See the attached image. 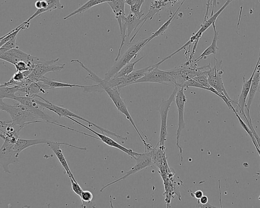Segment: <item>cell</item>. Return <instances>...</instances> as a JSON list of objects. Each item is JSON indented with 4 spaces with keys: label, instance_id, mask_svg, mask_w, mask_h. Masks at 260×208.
I'll return each mask as SVG.
<instances>
[{
    "label": "cell",
    "instance_id": "cell-1",
    "mask_svg": "<svg viewBox=\"0 0 260 208\" xmlns=\"http://www.w3.org/2000/svg\"><path fill=\"white\" fill-rule=\"evenodd\" d=\"M210 68V63L208 65L198 67L195 60L189 57L183 65L166 71L174 77L176 85H180L197 76L207 75Z\"/></svg>",
    "mask_w": 260,
    "mask_h": 208
},
{
    "label": "cell",
    "instance_id": "cell-2",
    "mask_svg": "<svg viewBox=\"0 0 260 208\" xmlns=\"http://www.w3.org/2000/svg\"><path fill=\"white\" fill-rule=\"evenodd\" d=\"M0 109L7 112L10 116L12 123L23 128L30 124L37 123L40 118L29 112L26 107L17 102L9 104L0 99Z\"/></svg>",
    "mask_w": 260,
    "mask_h": 208
},
{
    "label": "cell",
    "instance_id": "cell-3",
    "mask_svg": "<svg viewBox=\"0 0 260 208\" xmlns=\"http://www.w3.org/2000/svg\"><path fill=\"white\" fill-rule=\"evenodd\" d=\"M37 98H40L44 101L41 102L34 98V101L37 104H38L40 106L42 107L49 109V110L52 111L53 112L55 113L58 115L59 118L63 116L66 118H67L68 117H71L82 120V121L87 123L88 124L89 127H94L96 128L99 129L101 131H102V133H106L108 135L116 137L117 139L120 140L122 143H124L125 141H126L127 139V137L121 136L116 134L115 133L110 131V130L107 129H105L101 126H99L96 124L72 112L71 111H70V110L66 108L59 106L52 103L51 102L44 99L39 95L38 96Z\"/></svg>",
    "mask_w": 260,
    "mask_h": 208
},
{
    "label": "cell",
    "instance_id": "cell-4",
    "mask_svg": "<svg viewBox=\"0 0 260 208\" xmlns=\"http://www.w3.org/2000/svg\"><path fill=\"white\" fill-rule=\"evenodd\" d=\"M148 38H142L129 46L126 51L115 61L114 65L105 74L104 80H108L112 78L121 68L135 58L138 53L147 44Z\"/></svg>",
    "mask_w": 260,
    "mask_h": 208
},
{
    "label": "cell",
    "instance_id": "cell-5",
    "mask_svg": "<svg viewBox=\"0 0 260 208\" xmlns=\"http://www.w3.org/2000/svg\"><path fill=\"white\" fill-rule=\"evenodd\" d=\"M103 90L105 92L110 98L111 99L117 109L122 114H123L127 120H128L134 128L138 136L140 138L141 141L145 146V151H151L153 149V147L150 143L146 142L145 139L141 135L140 132L137 128L132 117L131 116L128 109L125 105L123 99L121 97L119 92V89L117 87H104Z\"/></svg>",
    "mask_w": 260,
    "mask_h": 208
},
{
    "label": "cell",
    "instance_id": "cell-6",
    "mask_svg": "<svg viewBox=\"0 0 260 208\" xmlns=\"http://www.w3.org/2000/svg\"><path fill=\"white\" fill-rule=\"evenodd\" d=\"M59 58L47 61L43 58L33 57V68L26 78L31 82H38L45 74L50 72L60 71L64 69L65 64L54 65Z\"/></svg>",
    "mask_w": 260,
    "mask_h": 208
},
{
    "label": "cell",
    "instance_id": "cell-7",
    "mask_svg": "<svg viewBox=\"0 0 260 208\" xmlns=\"http://www.w3.org/2000/svg\"><path fill=\"white\" fill-rule=\"evenodd\" d=\"M222 60L219 61L216 57H214L213 67H211L207 74L209 83L218 93L226 96L233 105L235 101L233 100L229 96L222 80V75L224 71L222 68Z\"/></svg>",
    "mask_w": 260,
    "mask_h": 208
},
{
    "label": "cell",
    "instance_id": "cell-8",
    "mask_svg": "<svg viewBox=\"0 0 260 208\" xmlns=\"http://www.w3.org/2000/svg\"><path fill=\"white\" fill-rule=\"evenodd\" d=\"M177 90V86L175 85L169 98L167 99L162 98L158 108V110L160 116V129L159 137V140L158 144H159V146L160 147H164L165 143L167 140L168 135L167 118L168 112L172 103L175 99Z\"/></svg>",
    "mask_w": 260,
    "mask_h": 208
},
{
    "label": "cell",
    "instance_id": "cell-9",
    "mask_svg": "<svg viewBox=\"0 0 260 208\" xmlns=\"http://www.w3.org/2000/svg\"><path fill=\"white\" fill-rule=\"evenodd\" d=\"M178 90L175 96V103L177 108L178 116V128L176 132V145L179 149V154L181 157V162H182L183 158L182 156V148L179 144V139L182 131L185 128V124L184 118V112L185 103L187 101V98L184 94V88L183 87L177 85Z\"/></svg>",
    "mask_w": 260,
    "mask_h": 208
},
{
    "label": "cell",
    "instance_id": "cell-10",
    "mask_svg": "<svg viewBox=\"0 0 260 208\" xmlns=\"http://www.w3.org/2000/svg\"><path fill=\"white\" fill-rule=\"evenodd\" d=\"M154 150L150 151H145L144 153H139L136 158L135 165L128 171L125 174L121 177L117 179L102 187L100 191L102 192L107 187L117 183L123 180L126 179L129 175L135 174V173L141 170L142 169L151 166L152 165V157L153 155Z\"/></svg>",
    "mask_w": 260,
    "mask_h": 208
},
{
    "label": "cell",
    "instance_id": "cell-11",
    "mask_svg": "<svg viewBox=\"0 0 260 208\" xmlns=\"http://www.w3.org/2000/svg\"><path fill=\"white\" fill-rule=\"evenodd\" d=\"M142 82H152L167 85H175L176 82L166 70L159 69L156 67L149 71L144 76L137 80L134 84Z\"/></svg>",
    "mask_w": 260,
    "mask_h": 208
},
{
    "label": "cell",
    "instance_id": "cell-12",
    "mask_svg": "<svg viewBox=\"0 0 260 208\" xmlns=\"http://www.w3.org/2000/svg\"><path fill=\"white\" fill-rule=\"evenodd\" d=\"M15 143L4 141L0 149V164L3 171L7 173H11L9 165L19 164V154L13 148Z\"/></svg>",
    "mask_w": 260,
    "mask_h": 208
},
{
    "label": "cell",
    "instance_id": "cell-13",
    "mask_svg": "<svg viewBox=\"0 0 260 208\" xmlns=\"http://www.w3.org/2000/svg\"><path fill=\"white\" fill-rule=\"evenodd\" d=\"M235 0H226L223 6L215 13L210 16L209 18L205 20H203L202 24L199 29L194 34H192L188 40L190 44L194 43L193 46L197 47L198 42L202 36L203 34L213 23H215V21L221 13V12L229 6V5Z\"/></svg>",
    "mask_w": 260,
    "mask_h": 208
},
{
    "label": "cell",
    "instance_id": "cell-14",
    "mask_svg": "<svg viewBox=\"0 0 260 208\" xmlns=\"http://www.w3.org/2000/svg\"><path fill=\"white\" fill-rule=\"evenodd\" d=\"M67 118H69L71 120V121L75 122L76 123L78 124V125H80L82 127L88 129L91 132L93 133L94 134H95L98 136L99 138V140H101L107 145L116 148L123 152L125 153L127 155H129L130 157H131L133 159H135L137 155L139 154L138 153L135 152L133 151L132 149L127 148L126 147H125L124 146L121 145L118 142H117L116 141L113 140L112 138L109 137V136L106 135L104 134V133H99L92 129H90L89 127L84 125V124L80 123L79 122L77 121V120H75L73 117H68Z\"/></svg>",
    "mask_w": 260,
    "mask_h": 208
},
{
    "label": "cell",
    "instance_id": "cell-15",
    "mask_svg": "<svg viewBox=\"0 0 260 208\" xmlns=\"http://www.w3.org/2000/svg\"><path fill=\"white\" fill-rule=\"evenodd\" d=\"M61 144L67 145V146H69L71 147L75 148L76 149L83 150V151H86L87 148L85 147L76 146H75L71 144H69V143H65V142L52 141H50V140L47 143V145L49 146V147L51 149V150L54 153V154L56 156L57 158L58 159V161L60 163L61 165L63 167L64 169L66 171V172L68 174V176L69 177L71 176L73 179H75L73 175V174L72 173V172L71 171V169L69 167L68 162L65 158V157L64 156V155L63 154L62 151L60 147V145Z\"/></svg>",
    "mask_w": 260,
    "mask_h": 208
},
{
    "label": "cell",
    "instance_id": "cell-16",
    "mask_svg": "<svg viewBox=\"0 0 260 208\" xmlns=\"http://www.w3.org/2000/svg\"><path fill=\"white\" fill-rule=\"evenodd\" d=\"M0 122V136L4 141H7L12 143H16L19 138L21 130L23 128L22 126L15 125L11 123Z\"/></svg>",
    "mask_w": 260,
    "mask_h": 208
},
{
    "label": "cell",
    "instance_id": "cell-17",
    "mask_svg": "<svg viewBox=\"0 0 260 208\" xmlns=\"http://www.w3.org/2000/svg\"><path fill=\"white\" fill-rule=\"evenodd\" d=\"M259 61L260 54H259L258 59L250 78L247 80H245V75H244L243 77L242 88L236 105L240 110V112L244 115L245 118H246L247 116L244 112V107H245L246 105V100L248 95L252 78L256 71V68L258 64H259Z\"/></svg>",
    "mask_w": 260,
    "mask_h": 208
},
{
    "label": "cell",
    "instance_id": "cell-18",
    "mask_svg": "<svg viewBox=\"0 0 260 208\" xmlns=\"http://www.w3.org/2000/svg\"><path fill=\"white\" fill-rule=\"evenodd\" d=\"M33 57L19 49V47L12 49L0 55V58L15 65L20 61L33 62Z\"/></svg>",
    "mask_w": 260,
    "mask_h": 208
},
{
    "label": "cell",
    "instance_id": "cell-19",
    "mask_svg": "<svg viewBox=\"0 0 260 208\" xmlns=\"http://www.w3.org/2000/svg\"><path fill=\"white\" fill-rule=\"evenodd\" d=\"M52 89L50 86L42 82H33L28 85L21 87L20 91L24 93L25 96L36 98L39 93H45V91Z\"/></svg>",
    "mask_w": 260,
    "mask_h": 208
},
{
    "label": "cell",
    "instance_id": "cell-20",
    "mask_svg": "<svg viewBox=\"0 0 260 208\" xmlns=\"http://www.w3.org/2000/svg\"><path fill=\"white\" fill-rule=\"evenodd\" d=\"M260 54V53H259ZM260 80V63L258 64L256 71L253 75L249 92L248 95V100L246 102L245 108L248 114H250V108L256 92L258 91Z\"/></svg>",
    "mask_w": 260,
    "mask_h": 208
},
{
    "label": "cell",
    "instance_id": "cell-21",
    "mask_svg": "<svg viewBox=\"0 0 260 208\" xmlns=\"http://www.w3.org/2000/svg\"><path fill=\"white\" fill-rule=\"evenodd\" d=\"M49 141L45 139H26L19 138L13 144V147L19 155L22 151L30 146L41 144H47Z\"/></svg>",
    "mask_w": 260,
    "mask_h": 208
},
{
    "label": "cell",
    "instance_id": "cell-22",
    "mask_svg": "<svg viewBox=\"0 0 260 208\" xmlns=\"http://www.w3.org/2000/svg\"><path fill=\"white\" fill-rule=\"evenodd\" d=\"M212 26L214 31L212 43L197 58L194 60L197 63L202 59H206L207 56L211 54H216L217 50L219 49L217 45L218 39V32L216 30L215 23H213Z\"/></svg>",
    "mask_w": 260,
    "mask_h": 208
},
{
    "label": "cell",
    "instance_id": "cell-23",
    "mask_svg": "<svg viewBox=\"0 0 260 208\" xmlns=\"http://www.w3.org/2000/svg\"><path fill=\"white\" fill-rule=\"evenodd\" d=\"M111 0H88L83 5L80 6L79 8L71 12L66 16L64 17L63 19L67 20L69 18L74 16L77 14H79L82 12H84L91 8L96 6L98 5L103 4L104 3H108V2L111 1Z\"/></svg>",
    "mask_w": 260,
    "mask_h": 208
},
{
    "label": "cell",
    "instance_id": "cell-24",
    "mask_svg": "<svg viewBox=\"0 0 260 208\" xmlns=\"http://www.w3.org/2000/svg\"><path fill=\"white\" fill-rule=\"evenodd\" d=\"M39 81L42 82L46 85L50 86L52 89L54 88H60V87H81L83 88L87 85H82L79 84H70L67 83H63L55 81L53 79L49 78L45 76H42L39 80Z\"/></svg>",
    "mask_w": 260,
    "mask_h": 208
},
{
    "label": "cell",
    "instance_id": "cell-25",
    "mask_svg": "<svg viewBox=\"0 0 260 208\" xmlns=\"http://www.w3.org/2000/svg\"><path fill=\"white\" fill-rule=\"evenodd\" d=\"M107 3L111 8L116 19L125 16L124 0H111Z\"/></svg>",
    "mask_w": 260,
    "mask_h": 208
},
{
    "label": "cell",
    "instance_id": "cell-26",
    "mask_svg": "<svg viewBox=\"0 0 260 208\" xmlns=\"http://www.w3.org/2000/svg\"><path fill=\"white\" fill-rule=\"evenodd\" d=\"M186 0H183L181 3V4L179 6L177 10L173 13V14L156 31L153 33L151 36L148 38L147 43H148L151 40L154 38L159 36V35H163L166 30L169 27V25L171 23L172 20L174 18L176 14L178 13L182 5L185 2Z\"/></svg>",
    "mask_w": 260,
    "mask_h": 208
},
{
    "label": "cell",
    "instance_id": "cell-27",
    "mask_svg": "<svg viewBox=\"0 0 260 208\" xmlns=\"http://www.w3.org/2000/svg\"><path fill=\"white\" fill-rule=\"evenodd\" d=\"M21 87L18 85L3 86L0 85V99H10L13 100L15 93L19 92Z\"/></svg>",
    "mask_w": 260,
    "mask_h": 208
},
{
    "label": "cell",
    "instance_id": "cell-28",
    "mask_svg": "<svg viewBox=\"0 0 260 208\" xmlns=\"http://www.w3.org/2000/svg\"><path fill=\"white\" fill-rule=\"evenodd\" d=\"M80 197L82 201V207H92L95 206L94 203L92 201L93 195L90 191L88 190H83Z\"/></svg>",
    "mask_w": 260,
    "mask_h": 208
},
{
    "label": "cell",
    "instance_id": "cell-29",
    "mask_svg": "<svg viewBox=\"0 0 260 208\" xmlns=\"http://www.w3.org/2000/svg\"><path fill=\"white\" fill-rule=\"evenodd\" d=\"M143 57L144 56H142L134 62H129L125 66H124L122 68H121L120 70L117 72L113 77H120L129 74L135 70V65L140 61H141Z\"/></svg>",
    "mask_w": 260,
    "mask_h": 208
},
{
    "label": "cell",
    "instance_id": "cell-30",
    "mask_svg": "<svg viewBox=\"0 0 260 208\" xmlns=\"http://www.w3.org/2000/svg\"><path fill=\"white\" fill-rule=\"evenodd\" d=\"M17 37L12 39L0 46V55L12 49L18 47L16 45Z\"/></svg>",
    "mask_w": 260,
    "mask_h": 208
},
{
    "label": "cell",
    "instance_id": "cell-31",
    "mask_svg": "<svg viewBox=\"0 0 260 208\" xmlns=\"http://www.w3.org/2000/svg\"><path fill=\"white\" fill-rule=\"evenodd\" d=\"M217 0H207V3L206 4V12L204 15V20H205L207 19L209 10L211 7H212V9L210 16H212L214 14V8L217 6Z\"/></svg>",
    "mask_w": 260,
    "mask_h": 208
},
{
    "label": "cell",
    "instance_id": "cell-32",
    "mask_svg": "<svg viewBox=\"0 0 260 208\" xmlns=\"http://www.w3.org/2000/svg\"><path fill=\"white\" fill-rule=\"evenodd\" d=\"M192 79L197 81L205 87L210 88L211 86L209 83L208 75H201L197 76Z\"/></svg>",
    "mask_w": 260,
    "mask_h": 208
},
{
    "label": "cell",
    "instance_id": "cell-33",
    "mask_svg": "<svg viewBox=\"0 0 260 208\" xmlns=\"http://www.w3.org/2000/svg\"><path fill=\"white\" fill-rule=\"evenodd\" d=\"M69 178L73 191L80 196L83 190L75 179H73L71 176H70Z\"/></svg>",
    "mask_w": 260,
    "mask_h": 208
},
{
    "label": "cell",
    "instance_id": "cell-34",
    "mask_svg": "<svg viewBox=\"0 0 260 208\" xmlns=\"http://www.w3.org/2000/svg\"><path fill=\"white\" fill-rule=\"evenodd\" d=\"M159 3L162 7H166L169 6H173L175 4L179 2L180 0H154Z\"/></svg>",
    "mask_w": 260,
    "mask_h": 208
},
{
    "label": "cell",
    "instance_id": "cell-35",
    "mask_svg": "<svg viewBox=\"0 0 260 208\" xmlns=\"http://www.w3.org/2000/svg\"><path fill=\"white\" fill-rule=\"evenodd\" d=\"M203 195V192L200 190L193 192V196L197 199H200Z\"/></svg>",
    "mask_w": 260,
    "mask_h": 208
},
{
    "label": "cell",
    "instance_id": "cell-36",
    "mask_svg": "<svg viewBox=\"0 0 260 208\" xmlns=\"http://www.w3.org/2000/svg\"><path fill=\"white\" fill-rule=\"evenodd\" d=\"M208 198L207 196L203 195L200 199H198L197 203L201 204H206L208 203Z\"/></svg>",
    "mask_w": 260,
    "mask_h": 208
},
{
    "label": "cell",
    "instance_id": "cell-37",
    "mask_svg": "<svg viewBox=\"0 0 260 208\" xmlns=\"http://www.w3.org/2000/svg\"><path fill=\"white\" fill-rule=\"evenodd\" d=\"M196 207L205 208V207H217L213 206L208 203H207L204 204H201L199 203H197Z\"/></svg>",
    "mask_w": 260,
    "mask_h": 208
},
{
    "label": "cell",
    "instance_id": "cell-38",
    "mask_svg": "<svg viewBox=\"0 0 260 208\" xmlns=\"http://www.w3.org/2000/svg\"><path fill=\"white\" fill-rule=\"evenodd\" d=\"M125 4L129 5L130 7L135 5L138 0H124Z\"/></svg>",
    "mask_w": 260,
    "mask_h": 208
},
{
    "label": "cell",
    "instance_id": "cell-39",
    "mask_svg": "<svg viewBox=\"0 0 260 208\" xmlns=\"http://www.w3.org/2000/svg\"><path fill=\"white\" fill-rule=\"evenodd\" d=\"M259 53H260V51H259ZM259 63H260V61H259ZM258 91H259V94H260V80H259V86H258ZM259 107H260V101H259ZM259 114H260V111H259Z\"/></svg>",
    "mask_w": 260,
    "mask_h": 208
},
{
    "label": "cell",
    "instance_id": "cell-40",
    "mask_svg": "<svg viewBox=\"0 0 260 208\" xmlns=\"http://www.w3.org/2000/svg\"><path fill=\"white\" fill-rule=\"evenodd\" d=\"M145 0H139V1L143 4Z\"/></svg>",
    "mask_w": 260,
    "mask_h": 208
}]
</instances>
